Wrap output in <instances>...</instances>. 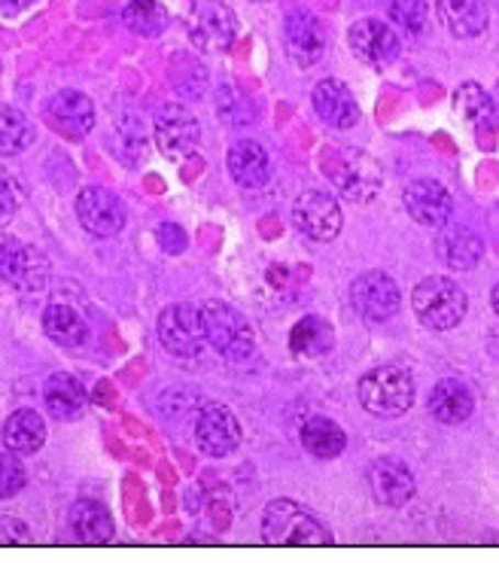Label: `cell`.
<instances>
[{"instance_id": "cell-17", "label": "cell", "mask_w": 499, "mask_h": 563, "mask_svg": "<svg viewBox=\"0 0 499 563\" xmlns=\"http://www.w3.org/2000/svg\"><path fill=\"white\" fill-rule=\"evenodd\" d=\"M414 475L402 460L378 457L368 466V490L387 509H399L414 497Z\"/></svg>"}, {"instance_id": "cell-29", "label": "cell", "mask_w": 499, "mask_h": 563, "mask_svg": "<svg viewBox=\"0 0 499 563\" xmlns=\"http://www.w3.org/2000/svg\"><path fill=\"white\" fill-rule=\"evenodd\" d=\"M302 448L317 460L342 457L347 448V432L329 418H311L302 427Z\"/></svg>"}, {"instance_id": "cell-15", "label": "cell", "mask_w": 499, "mask_h": 563, "mask_svg": "<svg viewBox=\"0 0 499 563\" xmlns=\"http://www.w3.org/2000/svg\"><path fill=\"white\" fill-rule=\"evenodd\" d=\"M196 442L208 457H229L241 445V423L225 406H204L196 420Z\"/></svg>"}, {"instance_id": "cell-2", "label": "cell", "mask_w": 499, "mask_h": 563, "mask_svg": "<svg viewBox=\"0 0 499 563\" xmlns=\"http://www.w3.org/2000/svg\"><path fill=\"white\" fill-rule=\"evenodd\" d=\"M359 406L375 418H402L408 408L414 406V378L406 366H375L359 378Z\"/></svg>"}, {"instance_id": "cell-23", "label": "cell", "mask_w": 499, "mask_h": 563, "mask_svg": "<svg viewBox=\"0 0 499 563\" xmlns=\"http://www.w3.org/2000/svg\"><path fill=\"white\" fill-rule=\"evenodd\" d=\"M439 22L461 40H473L485 34L490 13L485 0H435Z\"/></svg>"}, {"instance_id": "cell-32", "label": "cell", "mask_w": 499, "mask_h": 563, "mask_svg": "<svg viewBox=\"0 0 499 563\" xmlns=\"http://www.w3.org/2000/svg\"><path fill=\"white\" fill-rule=\"evenodd\" d=\"M122 22L141 37H156L168 25V10L158 0H129L122 10Z\"/></svg>"}, {"instance_id": "cell-16", "label": "cell", "mask_w": 499, "mask_h": 563, "mask_svg": "<svg viewBox=\"0 0 499 563\" xmlns=\"http://www.w3.org/2000/svg\"><path fill=\"white\" fill-rule=\"evenodd\" d=\"M402 198H406V208L414 223L430 225V229H442V225L451 223L454 201H451V192L445 189V184L421 177V180H411L406 186Z\"/></svg>"}, {"instance_id": "cell-10", "label": "cell", "mask_w": 499, "mask_h": 563, "mask_svg": "<svg viewBox=\"0 0 499 563\" xmlns=\"http://www.w3.org/2000/svg\"><path fill=\"white\" fill-rule=\"evenodd\" d=\"M153 134H156V144L165 156L186 158L196 153L198 141H201V125L184 104H165L158 110Z\"/></svg>"}, {"instance_id": "cell-7", "label": "cell", "mask_w": 499, "mask_h": 563, "mask_svg": "<svg viewBox=\"0 0 499 563\" xmlns=\"http://www.w3.org/2000/svg\"><path fill=\"white\" fill-rule=\"evenodd\" d=\"M49 277V260L34 244L0 235V284L19 292H37Z\"/></svg>"}, {"instance_id": "cell-34", "label": "cell", "mask_w": 499, "mask_h": 563, "mask_svg": "<svg viewBox=\"0 0 499 563\" xmlns=\"http://www.w3.org/2000/svg\"><path fill=\"white\" fill-rule=\"evenodd\" d=\"M27 482L25 463L19 460L13 451H3L0 454V499H13Z\"/></svg>"}, {"instance_id": "cell-36", "label": "cell", "mask_w": 499, "mask_h": 563, "mask_svg": "<svg viewBox=\"0 0 499 563\" xmlns=\"http://www.w3.org/2000/svg\"><path fill=\"white\" fill-rule=\"evenodd\" d=\"M156 238H158V244H162V250H165V253H171V256L184 253L186 244H189V238H186V232L177 223L158 225Z\"/></svg>"}, {"instance_id": "cell-3", "label": "cell", "mask_w": 499, "mask_h": 563, "mask_svg": "<svg viewBox=\"0 0 499 563\" xmlns=\"http://www.w3.org/2000/svg\"><path fill=\"white\" fill-rule=\"evenodd\" d=\"M466 292L457 280L445 275L423 277L421 284L411 292V308L426 329L447 332V329L461 327L466 317Z\"/></svg>"}, {"instance_id": "cell-30", "label": "cell", "mask_w": 499, "mask_h": 563, "mask_svg": "<svg viewBox=\"0 0 499 563\" xmlns=\"http://www.w3.org/2000/svg\"><path fill=\"white\" fill-rule=\"evenodd\" d=\"M332 344H335V332L329 327V320L317 314L302 317L292 332H289V347H292V354L308 356V360H314V356H323L332 351Z\"/></svg>"}, {"instance_id": "cell-31", "label": "cell", "mask_w": 499, "mask_h": 563, "mask_svg": "<svg viewBox=\"0 0 499 563\" xmlns=\"http://www.w3.org/2000/svg\"><path fill=\"white\" fill-rule=\"evenodd\" d=\"M34 141L31 119L19 107L0 104V156H19Z\"/></svg>"}, {"instance_id": "cell-21", "label": "cell", "mask_w": 499, "mask_h": 563, "mask_svg": "<svg viewBox=\"0 0 499 563\" xmlns=\"http://www.w3.org/2000/svg\"><path fill=\"white\" fill-rule=\"evenodd\" d=\"M426 408H430V415H433V420H439V423H445V427H461V423H466V420L473 418L475 396L463 380L445 378L439 380L433 390H430Z\"/></svg>"}, {"instance_id": "cell-22", "label": "cell", "mask_w": 499, "mask_h": 563, "mask_svg": "<svg viewBox=\"0 0 499 563\" xmlns=\"http://www.w3.org/2000/svg\"><path fill=\"white\" fill-rule=\"evenodd\" d=\"M67 525H70V533L86 545H104L117 533L110 511L98 499H77L67 511Z\"/></svg>"}, {"instance_id": "cell-38", "label": "cell", "mask_w": 499, "mask_h": 563, "mask_svg": "<svg viewBox=\"0 0 499 563\" xmlns=\"http://www.w3.org/2000/svg\"><path fill=\"white\" fill-rule=\"evenodd\" d=\"M490 301H494V311H497V314H499V284H497V287H494V292H490Z\"/></svg>"}, {"instance_id": "cell-35", "label": "cell", "mask_w": 499, "mask_h": 563, "mask_svg": "<svg viewBox=\"0 0 499 563\" xmlns=\"http://www.w3.org/2000/svg\"><path fill=\"white\" fill-rule=\"evenodd\" d=\"M22 186L15 184L13 174L0 170V225L10 223L15 217V210L22 208Z\"/></svg>"}, {"instance_id": "cell-37", "label": "cell", "mask_w": 499, "mask_h": 563, "mask_svg": "<svg viewBox=\"0 0 499 563\" xmlns=\"http://www.w3.org/2000/svg\"><path fill=\"white\" fill-rule=\"evenodd\" d=\"M31 3H34V0H0V10L13 15V13H22V10H27Z\"/></svg>"}, {"instance_id": "cell-24", "label": "cell", "mask_w": 499, "mask_h": 563, "mask_svg": "<svg viewBox=\"0 0 499 563\" xmlns=\"http://www.w3.org/2000/svg\"><path fill=\"white\" fill-rule=\"evenodd\" d=\"M0 439H3L7 451H13L19 457H27V454H37L43 442H46V423L34 408H19L3 420Z\"/></svg>"}, {"instance_id": "cell-1", "label": "cell", "mask_w": 499, "mask_h": 563, "mask_svg": "<svg viewBox=\"0 0 499 563\" xmlns=\"http://www.w3.org/2000/svg\"><path fill=\"white\" fill-rule=\"evenodd\" d=\"M320 168H323V174L332 180V186H335L347 201H354V205H366V201H372V198L381 192V165L368 156V153H363V150L329 144L326 150L320 153Z\"/></svg>"}, {"instance_id": "cell-27", "label": "cell", "mask_w": 499, "mask_h": 563, "mask_svg": "<svg viewBox=\"0 0 499 563\" xmlns=\"http://www.w3.org/2000/svg\"><path fill=\"white\" fill-rule=\"evenodd\" d=\"M454 107H457V113L466 122H473V129L481 137V144H487V134H497V104H494V98L478 82H463L461 89L454 92Z\"/></svg>"}, {"instance_id": "cell-4", "label": "cell", "mask_w": 499, "mask_h": 563, "mask_svg": "<svg viewBox=\"0 0 499 563\" xmlns=\"http://www.w3.org/2000/svg\"><path fill=\"white\" fill-rule=\"evenodd\" d=\"M263 537L271 545H329V533L323 521H317L311 511L292 503V499H275L265 506Z\"/></svg>"}, {"instance_id": "cell-11", "label": "cell", "mask_w": 499, "mask_h": 563, "mask_svg": "<svg viewBox=\"0 0 499 563\" xmlns=\"http://www.w3.org/2000/svg\"><path fill=\"white\" fill-rule=\"evenodd\" d=\"M237 37V19L223 0H201L192 13V43L204 53H223Z\"/></svg>"}, {"instance_id": "cell-18", "label": "cell", "mask_w": 499, "mask_h": 563, "mask_svg": "<svg viewBox=\"0 0 499 563\" xmlns=\"http://www.w3.org/2000/svg\"><path fill=\"white\" fill-rule=\"evenodd\" d=\"M311 104L317 117L339 132H347L359 122V104L342 79H320L311 92Z\"/></svg>"}, {"instance_id": "cell-13", "label": "cell", "mask_w": 499, "mask_h": 563, "mask_svg": "<svg viewBox=\"0 0 499 563\" xmlns=\"http://www.w3.org/2000/svg\"><path fill=\"white\" fill-rule=\"evenodd\" d=\"M326 27L308 10H292L284 22V46L299 67L317 65L326 53Z\"/></svg>"}, {"instance_id": "cell-8", "label": "cell", "mask_w": 499, "mask_h": 563, "mask_svg": "<svg viewBox=\"0 0 499 563\" xmlns=\"http://www.w3.org/2000/svg\"><path fill=\"white\" fill-rule=\"evenodd\" d=\"M292 223L304 238H311L317 244H329L342 232L344 217L335 198L320 189H304L292 205Z\"/></svg>"}, {"instance_id": "cell-12", "label": "cell", "mask_w": 499, "mask_h": 563, "mask_svg": "<svg viewBox=\"0 0 499 563\" xmlns=\"http://www.w3.org/2000/svg\"><path fill=\"white\" fill-rule=\"evenodd\" d=\"M77 217L86 232L98 238H110L122 232L125 225V208L119 196H113L104 186H86L77 196Z\"/></svg>"}, {"instance_id": "cell-14", "label": "cell", "mask_w": 499, "mask_h": 563, "mask_svg": "<svg viewBox=\"0 0 499 563\" xmlns=\"http://www.w3.org/2000/svg\"><path fill=\"white\" fill-rule=\"evenodd\" d=\"M347 43H351V49H354V55L359 62H366V65L375 67L390 65V62H396L399 53H402V40H399V34H396L387 22H378V19H359V22L351 27Z\"/></svg>"}, {"instance_id": "cell-33", "label": "cell", "mask_w": 499, "mask_h": 563, "mask_svg": "<svg viewBox=\"0 0 499 563\" xmlns=\"http://www.w3.org/2000/svg\"><path fill=\"white\" fill-rule=\"evenodd\" d=\"M387 13L393 19V25L408 34H421L426 27V0H390Z\"/></svg>"}, {"instance_id": "cell-39", "label": "cell", "mask_w": 499, "mask_h": 563, "mask_svg": "<svg viewBox=\"0 0 499 563\" xmlns=\"http://www.w3.org/2000/svg\"><path fill=\"white\" fill-rule=\"evenodd\" d=\"M253 3H265V0H253Z\"/></svg>"}, {"instance_id": "cell-26", "label": "cell", "mask_w": 499, "mask_h": 563, "mask_svg": "<svg viewBox=\"0 0 499 563\" xmlns=\"http://www.w3.org/2000/svg\"><path fill=\"white\" fill-rule=\"evenodd\" d=\"M43 399H46V408H49V415L55 420H79L86 415V406H89L86 387L67 372H55L53 378L46 380Z\"/></svg>"}, {"instance_id": "cell-28", "label": "cell", "mask_w": 499, "mask_h": 563, "mask_svg": "<svg viewBox=\"0 0 499 563\" xmlns=\"http://www.w3.org/2000/svg\"><path fill=\"white\" fill-rule=\"evenodd\" d=\"M43 332L55 344H62V347H82L89 341V323H86V317L79 314L77 308H70V305H62V301L46 308V314H43Z\"/></svg>"}, {"instance_id": "cell-25", "label": "cell", "mask_w": 499, "mask_h": 563, "mask_svg": "<svg viewBox=\"0 0 499 563\" xmlns=\"http://www.w3.org/2000/svg\"><path fill=\"white\" fill-rule=\"evenodd\" d=\"M229 174L244 189H263L271 180V162H268V153L263 150V144L237 141L229 150Z\"/></svg>"}, {"instance_id": "cell-20", "label": "cell", "mask_w": 499, "mask_h": 563, "mask_svg": "<svg viewBox=\"0 0 499 563\" xmlns=\"http://www.w3.org/2000/svg\"><path fill=\"white\" fill-rule=\"evenodd\" d=\"M435 253H439V260L447 268H454V272H473L475 265L481 263V256H485V244L469 229L447 223L435 235Z\"/></svg>"}, {"instance_id": "cell-9", "label": "cell", "mask_w": 499, "mask_h": 563, "mask_svg": "<svg viewBox=\"0 0 499 563\" xmlns=\"http://www.w3.org/2000/svg\"><path fill=\"white\" fill-rule=\"evenodd\" d=\"M351 305L368 323H387L402 305V292L393 277L384 272H366L351 284Z\"/></svg>"}, {"instance_id": "cell-5", "label": "cell", "mask_w": 499, "mask_h": 563, "mask_svg": "<svg viewBox=\"0 0 499 563\" xmlns=\"http://www.w3.org/2000/svg\"><path fill=\"white\" fill-rule=\"evenodd\" d=\"M201 323H204V339L217 354L229 356V360H247L256 351V335L250 329V320L235 305L217 299L204 301Z\"/></svg>"}, {"instance_id": "cell-19", "label": "cell", "mask_w": 499, "mask_h": 563, "mask_svg": "<svg viewBox=\"0 0 499 563\" xmlns=\"http://www.w3.org/2000/svg\"><path fill=\"white\" fill-rule=\"evenodd\" d=\"M53 129H58L67 137H82L92 132L95 125V104L89 95L77 92V89H62L53 95V101L46 107Z\"/></svg>"}, {"instance_id": "cell-6", "label": "cell", "mask_w": 499, "mask_h": 563, "mask_svg": "<svg viewBox=\"0 0 499 563\" xmlns=\"http://www.w3.org/2000/svg\"><path fill=\"white\" fill-rule=\"evenodd\" d=\"M158 341L162 347L177 360H196L204 351V323H201V308L180 301V305H168L158 314Z\"/></svg>"}]
</instances>
